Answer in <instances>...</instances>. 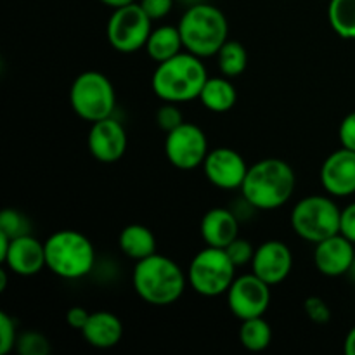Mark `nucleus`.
<instances>
[{"instance_id":"e433bc0d","label":"nucleus","mask_w":355,"mask_h":355,"mask_svg":"<svg viewBox=\"0 0 355 355\" xmlns=\"http://www.w3.org/2000/svg\"><path fill=\"white\" fill-rule=\"evenodd\" d=\"M10 241H12V239H10L9 236L3 234V232H0V262H3V260H6L7 252H9Z\"/></svg>"},{"instance_id":"dca6fc26","label":"nucleus","mask_w":355,"mask_h":355,"mask_svg":"<svg viewBox=\"0 0 355 355\" xmlns=\"http://www.w3.org/2000/svg\"><path fill=\"white\" fill-rule=\"evenodd\" d=\"M355 260V245L343 234H335L315 245V269L326 277L347 276Z\"/></svg>"},{"instance_id":"39448f33","label":"nucleus","mask_w":355,"mask_h":355,"mask_svg":"<svg viewBox=\"0 0 355 355\" xmlns=\"http://www.w3.org/2000/svg\"><path fill=\"white\" fill-rule=\"evenodd\" d=\"M47 269L62 279H82L96 266V248L83 232L75 229L55 231L44 241Z\"/></svg>"},{"instance_id":"f704fd0d","label":"nucleus","mask_w":355,"mask_h":355,"mask_svg":"<svg viewBox=\"0 0 355 355\" xmlns=\"http://www.w3.org/2000/svg\"><path fill=\"white\" fill-rule=\"evenodd\" d=\"M89 318L90 312L83 307H71L66 312V322H68V326L73 329H78V331H82L85 328Z\"/></svg>"},{"instance_id":"58836bf2","label":"nucleus","mask_w":355,"mask_h":355,"mask_svg":"<svg viewBox=\"0 0 355 355\" xmlns=\"http://www.w3.org/2000/svg\"><path fill=\"white\" fill-rule=\"evenodd\" d=\"M6 286H7V270L2 269L0 270V291L6 290Z\"/></svg>"},{"instance_id":"4c0bfd02","label":"nucleus","mask_w":355,"mask_h":355,"mask_svg":"<svg viewBox=\"0 0 355 355\" xmlns=\"http://www.w3.org/2000/svg\"><path fill=\"white\" fill-rule=\"evenodd\" d=\"M104 6L111 7V9H120V7L130 6V3H135V0H101Z\"/></svg>"},{"instance_id":"f03ea898","label":"nucleus","mask_w":355,"mask_h":355,"mask_svg":"<svg viewBox=\"0 0 355 355\" xmlns=\"http://www.w3.org/2000/svg\"><path fill=\"white\" fill-rule=\"evenodd\" d=\"M187 272L170 257L153 253L148 259L135 262L132 286L141 300L155 307H166L180 300L186 291Z\"/></svg>"},{"instance_id":"9d476101","label":"nucleus","mask_w":355,"mask_h":355,"mask_svg":"<svg viewBox=\"0 0 355 355\" xmlns=\"http://www.w3.org/2000/svg\"><path fill=\"white\" fill-rule=\"evenodd\" d=\"M208 153L207 134L198 125L184 121L165 137L166 159L179 170H194L203 166Z\"/></svg>"},{"instance_id":"cd10ccee","label":"nucleus","mask_w":355,"mask_h":355,"mask_svg":"<svg viewBox=\"0 0 355 355\" xmlns=\"http://www.w3.org/2000/svg\"><path fill=\"white\" fill-rule=\"evenodd\" d=\"M182 123L184 113L179 107V104L165 103L158 111H156V125H158L159 130H163L165 134H168V132H172L173 128H177Z\"/></svg>"},{"instance_id":"f3484780","label":"nucleus","mask_w":355,"mask_h":355,"mask_svg":"<svg viewBox=\"0 0 355 355\" xmlns=\"http://www.w3.org/2000/svg\"><path fill=\"white\" fill-rule=\"evenodd\" d=\"M2 263L16 276H37L38 272H42V269L47 267L45 245L31 234L14 238L10 241L9 252H7L6 260Z\"/></svg>"},{"instance_id":"0eeeda50","label":"nucleus","mask_w":355,"mask_h":355,"mask_svg":"<svg viewBox=\"0 0 355 355\" xmlns=\"http://www.w3.org/2000/svg\"><path fill=\"white\" fill-rule=\"evenodd\" d=\"M342 210L329 196L302 198L291 211V227L298 238L318 245L322 239L340 234Z\"/></svg>"},{"instance_id":"c9c22d12","label":"nucleus","mask_w":355,"mask_h":355,"mask_svg":"<svg viewBox=\"0 0 355 355\" xmlns=\"http://www.w3.org/2000/svg\"><path fill=\"white\" fill-rule=\"evenodd\" d=\"M343 350L347 355H355V326L347 333L345 343H343Z\"/></svg>"},{"instance_id":"a211bd4d","label":"nucleus","mask_w":355,"mask_h":355,"mask_svg":"<svg viewBox=\"0 0 355 355\" xmlns=\"http://www.w3.org/2000/svg\"><path fill=\"white\" fill-rule=\"evenodd\" d=\"M200 232L207 246L225 248L239 238V217L227 208H211L201 218Z\"/></svg>"},{"instance_id":"393cba45","label":"nucleus","mask_w":355,"mask_h":355,"mask_svg":"<svg viewBox=\"0 0 355 355\" xmlns=\"http://www.w3.org/2000/svg\"><path fill=\"white\" fill-rule=\"evenodd\" d=\"M218 59V69L222 75L227 78H236V76L243 75L248 66V52H246L245 45L241 42L227 40L217 54Z\"/></svg>"},{"instance_id":"a878e982","label":"nucleus","mask_w":355,"mask_h":355,"mask_svg":"<svg viewBox=\"0 0 355 355\" xmlns=\"http://www.w3.org/2000/svg\"><path fill=\"white\" fill-rule=\"evenodd\" d=\"M30 231L31 222L23 211L16 210V208H3L0 211V232L9 236L10 239L30 234Z\"/></svg>"},{"instance_id":"7ed1b4c3","label":"nucleus","mask_w":355,"mask_h":355,"mask_svg":"<svg viewBox=\"0 0 355 355\" xmlns=\"http://www.w3.org/2000/svg\"><path fill=\"white\" fill-rule=\"evenodd\" d=\"M207 80L208 73L201 58L182 51L166 61L158 62L151 85L163 103L182 104L200 99Z\"/></svg>"},{"instance_id":"bb28decb","label":"nucleus","mask_w":355,"mask_h":355,"mask_svg":"<svg viewBox=\"0 0 355 355\" xmlns=\"http://www.w3.org/2000/svg\"><path fill=\"white\" fill-rule=\"evenodd\" d=\"M16 350L19 355H49L51 342L47 336L38 331H24L17 338Z\"/></svg>"},{"instance_id":"20e7f679","label":"nucleus","mask_w":355,"mask_h":355,"mask_svg":"<svg viewBox=\"0 0 355 355\" xmlns=\"http://www.w3.org/2000/svg\"><path fill=\"white\" fill-rule=\"evenodd\" d=\"M177 26L182 37L184 51L201 59L217 55L222 45L229 40L227 17L211 3L191 6Z\"/></svg>"},{"instance_id":"5701e85b","label":"nucleus","mask_w":355,"mask_h":355,"mask_svg":"<svg viewBox=\"0 0 355 355\" xmlns=\"http://www.w3.org/2000/svg\"><path fill=\"white\" fill-rule=\"evenodd\" d=\"M239 342L250 352H262L272 342V328L263 319V315L246 319V321H241Z\"/></svg>"},{"instance_id":"423d86ee","label":"nucleus","mask_w":355,"mask_h":355,"mask_svg":"<svg viewBox=\"0 0 355 355\" xmlns=\"http://www.w3.org/2000/svg\"><path fill=\"white\" fill-rule=\"evenodd\" d=\"M69 104L75 114L82 120L94 123L113 116L116 106V92L104 73L83 71L73 80L69 89Z\"/></svg>"},{"instance_id":"c85d7f7f","label":"nucleus","mask_w":355,"mask_h":355,"mask_svg":"<svg viewBox=\"0 0 355 355\" xmlns=\"http://www.w3.org/2000/svg\"><path fill=\"white\" fill-rule=\"evenodd\" d=\"M19 335L16 329V321L7 312H0V355H7L16 349Z\"/></svg>"},{"instance_id":"2eb2a0df","label":"nucleus","mask_w":355,"mask_h":355,"mask_svg":"<svg viewBox=\"0 0 355 355\" xmlns=\"http://www.w3.org/2000/svg\"><path fill=\"white\" fill-rule=\"evenodd\" d=\"M321 184L329 196L347 198L355 194V151L340 148L324 159Z\"/></svg>"},{"instance_id":"ea45409f","label":"nucleus","mask_w":355,"mask_h":355,"mask_svg":"<svg viewBox=\"0 0 355 355\" xmlns=\"http://www.w3.org/2000/svg\"><path fill=\"white\" fill-rule=\"evenodd\" d=\"M347 276H350L355 281V260H354L352 267H350V270H349V274H347Z\"/></svg>"},{"instance_id":"2f4dec72","label":"nucleus","mask_w":355,"mask_h":355,"mask_svg":"<svg viewBox=\"0 0 355 355\" xmlns=\"http://www.w3.org/2000/svg\"><path fill=\"white\" fill-rule=\"evenodd\" d=\"M141 7L153 21L163 19L168 16L173 7V0H141Z\"/></svg>"},{"instance_id":"412c9836","label":"nucleus","mask_w":355,"mask_h":355,"mask_svg":"<svg viewBox=\"0 0 355 355\" xmlns=\"http://www.w3.org/2000/svg\"><path fill=\"white\" fill-rule=\"evenodd\" d=\"M118 246L121 253L128 259L139 260L148 259L153 253H156V238L149 227L142 224H130L121 229L118 236Z\"/></svg>"},{"instance_id":"4be33fe9","label":"nucleus","mask_w":355,"mask_h":355,"mask_svg":"<svg viewBox=\"0 0 355 355\" xmlns=\"http://www.w3.org/2000/svg\"><path fill=\"white\" fill-rule=\"evenodd\" d=\"M144 49L155 62H163L173 55L180 54L184 51V44L179 26L163 24V26L153 28Z\"/></svg>"},{"instance_id":"4468645a","label":"nucleus","mask_w":355,"mask_h":355,"mask_svg":"<svg viewBox=\"0 0 355 355\" xmlns=\"http://www.w3.org/2000/svg\"><path fill=\"white\" fill-rule=\"evenodd\" d=\"M89 151L97 162L116 163L127 151L128 137L125 127L113 116L94 121L87 137Z\"/></svg>"},{"instance_id":"b1692460","label":"nucleus","mask_w":355,"mask_h":355,"mask_svg":"<svg viewBox=\"0 0 355 355\" xmlns=\"http://www.w3.org/2000/svg\"><path fill=\"white\" fill-rule=\"evenodd\" d=\"M328 21L338 37L355 40V0H329Z\"/></svg>"},{"instance_id":"aec40b11","label":"nucleus","mask_w":355,"mask_h":355,"mask_svg":"<svg viewBox=\"0 0 355 355\" xmlns=\"http://www.w3.org/2000/svg\"><path fill=\"white\" fill-rule=\"evenodd\" d=\"M200 101L211 113H227L238 103V90L227 76H208L200 94Z\"/></svg>"},{"instance_id":"9b49d317","label":"nucleus","mask_w":355,"mask_h":355,"mask_svg":"<svg viewBox=\"0 0 355 355\" xmlns=\"http://www.w3.org/2000/svg\"><path fill=\"white\" fill-rule=\"evenodd\" d=\"M225 295L229 311L239 321L260 318L270 305V284L253 272L236 276L234 283Z\"/></svg>"},{"instance_id":"6e6552de","label":"nucleus","mask_w":355,"mask_h":355,"mask_svg":"<svg viewBox=\"0 0 355 355\" xmlns=\"http://www.w3.org/2000/svg\"><path fill=\"white\" fill-rule=\"evenodd\" d=\"M238 267L229 259L225 248L207 246L193 257L187 269L189 286L201 297H220L227 293L236 279Z\"/></svg>"},{"instance_id":"6ab92c4d","label":"nucleus","mask_w":355,"mask_h":355,"mask_svg":"<svg viewBox=\"0 0 355 355\" xmlns=\"http://www.w3.org/2000/svg\"><path fill=\"white\" fill-rule=\"evenodd\" d=\"M85 342L94 349H113L123 338V322L110 311L90 312L85 328L82 329Z\"/></svg>"},{"instance_id":"f8f14e48","label":"nucleus","mask_w":355,"mask_h":355,"mask_svg":"<svg viewBox=\"0 0 355 355\" xmlns=\"http://www.w3.org/2000/svg\"><path fill=\"white\" fill-rule=\"evenodd\" d=\"M248 168L245 158L232 148L210 149L203 163L208 182L224 191L241 189Z\"/></svg>"},{"instance_id":"ddd939ff","label":"nucleus","mask_w":355,"mask_h":355,"mask_svg":"<svg viewBox=\"0 0 355 355\" xmlns=\"http://www.w3.org/2000/svg\"><path fill=\"white\" fill-rule=\"evenodd\" d=\"M252 272L270 286L281 284L288 279L293 269V252L279 239H269L255 248L252 260Z\"/></svg>"},{"instance_id":"72a5a7b5","label":"nucleus","mask_w":355,"mask_h":355,"mask_svg":"<svg viewBox=\"0 0 355 355\" xmlns=\"http://www.w3.org/2000/svg\"><path fill=\"white\" fill-rule=\"evenodd\" d=\"M340 234L355 245V203L347 205L342 210V222H340Z\"/></svg>"},{"instance_id":"473e14b6","label":"nucleus","mask_w":355,"mask_h":355,"mask_svg":"<svg viewBox=\"0 0 355 355\" xmlns=\"http://www.w3.org/2000/svg\"><path fill=\"white\" fill-rule=\"evenodd\" d=\"M338 137H340V144L342 148L352 149L355 151V111L347 114L345 118L342 120L338 128Z\"/></svg>"},{"instance_id":"1a4fd4ad","label":"nucleus","mask_w":355,"mask_h":355,"mask_svg":"<svg viewBox=\"0 0 355 355\" xmlns=\"http://www.w3.org/2000/svg\"><path fill=\"white\" fill-rule=\"evenodd\" d=\"M151 31L153 19L144 12L141 3L135 2L113 10L107 21L106 37L114 51L132 54L146 47Z\"/></svg>"},{"instance_id":"c756f323","label":"nucleus","mask_w":355,"mask_h":355,"mask_svg":"<svg viewBox=\"0 0 355 355\" xmlns=\"http://www.w3.org/2000/svg\"><path fill=\"white\" fill-rule=\"evenodd\" d=\"M225 252L236 267H245L252 263L253 255H255V248L252 246V243L243 238H236L231 245L225 246Z\"/></svg>"},{"instance_id":"7c9ffc66","label":"nucleus","mask_w":355,"mask_h":355,"mask_svg":"<svg viewBox=\"0 0 355 355\" xmlns=\"http://www.w3.org/2000/svg\"><path fill=\"white\" fill-rule=\"evenodd\" d=\"M304 311L314 324H328L331 321V309L321 297L305 298Z\"/></svg>"},{"instance_id":"f257e3e1","label":"nucleus","mask_w":355,"mask_h":355,"mask_svg":"<svg viewBox=\"0 0 355 355\" xmlns=\"http://www.w3.org/2000/svg\"><path fill=\"white\" fill-rule=\"evenodd\" d=\"M297 186L293 166L281 158H266L248 168L241 186L243 200L253 210H277L291 200Z\"/></svg>"}]
</instances>
